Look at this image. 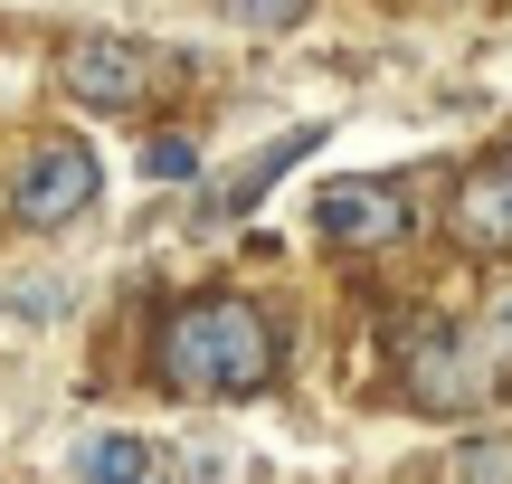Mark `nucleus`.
<instances>
[{
	"mask_svg": "<svg viewBox=\"0 0 512 484\" xmlns=\"http://www.w3.org/2000/svg\"><path fill=\"white\" fill-rule=\"evenodd\" d=\"M275 361H285V333L247 295H200L162 323V380L181 399H247L275 380Z\"/></svg>",
	"mask_w": 512,
	"mask_h": 484,
	"instance_id": "nucleus-1",
	"label": "nucleus"
},
{
	"mask_svg": "<svg viewBox=\"0 0 512 484\" xmlns=\"http://www.w3.org/2000/svg\"><path fill=\"white\" fill-rule=\"evenodd\" d=\"M494 390H503V361L484 352L475 333H456V323H418V333H408V399H418V409L465 418Z\"/></svg>",
	"mask_w": 512,
	"mask_h": 484,
	"instance_id": "nucleus-2",
	"label": "nucleus"
},
{
	"mask_svg": "<svg viewBox=\"0 0 512 484\" xmlns=\"http://www.w3.org/2000/svg\"><path fill=\"white\" fill-rule=\"evenodd\" d=\"M162 76H171V57L143 48V38H76V48L57 57V86H67L86 114H133V105H152Z\"/></svg>",
	"mask_w": 512,
	"mask_h": 484,
	"instance_id": "nucleus-3",
	"label": "nucleus"
},
{
	"mask_svg": "<svg viewBox=\"0 0 512 484\" xmlns=\"http://www.w3.org/2000/svg\"><path fill=\"white\" fill-rule=\"evenodd\" d=\"M86 200H95V152H86V143L48 133V143L19 152V171H10V219H29V228H67Z\"/></svg>",
	"mask_w": 512,
	"mask_h": 484,
	"instance_id": "nucleus-4",
	"label": "nucleus"
},
{
	"mask_svg": "<svg viewBox=\"0 0 512 484\" xmlns=\"http://www.w3.org/2000/svg\"><path fill=\"white\" fill-rule=\"evenodd\" d=\"M313 219H323V238H342V247H399L408 238V190H389V181H332L323 200H313Z\"/></svg>",
	"mask_w": 512,
	"mask_h": 484,
	"instance_id": "nucleus-5",
	"label": "nucleus"
},
{
	"mask_svg": "<svg viewBox=\"0 0 512 484\" xmlns=\"http://www.w3.org/2000/svg\"><path fill=\"white\" fill-rule=\"evenodd\" d=\"M76 484H171V456L152 447V437L105 428V437H86V447H76Z\"/></svg>",
	"mask_w": 512,
	"mask_h": 484,
	"instance_id": "nucleus-6",
	"label": "nucleus"
},
{
	"mask_svg": "<svg viewBox=\"0 0 512 484\" xmlns=\"http://www.w3.org/2000/svg\"><path fill=\"white\" fill-rule=\"evenodd\" d=\"M456 228L465 247H512V171H475L456 190Z\"/></svg>",
	"mask_w": 512,
	"mask_h": 484,
	"instance_id": "nucleus-7",
	"label": "nucleus"
},
{
	"mask_svg": "<svg viewBox=\"0 0 512 484\" xmlns=\"http://www.w3.org/2000/svg\"><path fill=\"white\" fill-rule=\"evenodd\" d=\"M313 143H323V133H313V124H294V133H285V143H266V152H247V162H238V181H228V190H219V209H247V200H256V190H266V181H275V171H285V162H304V152H313Z\"/></svg>",
	"mask_w": 512,
	"mask_h": 484,
	"instance_id": "nucleus-8",
	"label": "nucleus"
},
{
	"mask_svg": "<svg viewBox=\"0 0 512 484\" xmlns=\"http://www.w3.org/2000/svg\"><path fill=\"white\" fill-rule=\"evenodd\" d=\"M446 475H456V484H512V428H484V437H465Z\"/></svg>",
	"mask_w": 512,
	"mask_h": 484,
	"instance_id": "nucleus-9",
	"label": "nucleus"
},
{
	"mask_svg": "<svg viewBox=\"0 0 512 484\" xmlns=\"http://www.w3.org/2000/svg\"><path fill=\"white\" fill-rule=\"evenodd\" d=\"M171 484H247V466L228 447H190V456H171Z\"/></svg>",
	"mask_w": 512,
	"mask_h": 484,
	"instance_id": "nucleus-10",
	"label": "nucleus"
},
{
	"mask_svg": "<svg viewBox=\"0 0 512 484\" xmlns=\"http://www.w3.org/2000/svg\"><path fill=\"white\" fill-rule=\"evenodd\" d=\"M313 10V0H219V19H238V29H294V19H304Z\"/></svg>",
	"mask_w": 512,
	"mask_h": 484,
	"instance_id": "nucleus-11",
	"label": "nucleus"
},
{
	"mask_svg": "<svg viewBox=\"0 0 512 484\" xmlns=\"http://www.w3.org/2000/svg\"><path fill=\"white\" fill-rule=\"evenodd\" d=\"M143 171H152V181H190V171H200V143H181V133H152V143H143Z\"/></svg>",
	"mask_w": 512,
	"mask_h": 484,
	"instance_id": "nucleus-12",
	"label": "nucleus"
},
{
	"mask_svg": "<svg viewBox=\"0 0 512 484\" xmlns=\"http://www.w3.org/2000/svg\"><path fill=\"white\" fill-rule=\"evenodd\" d=\"M67 285H10V295H0V314H10V323H48V314H67Z\"/></svg>",
	"mask_w": 512,
	"mask_h": 484,
	"instance_id": "nucleus-13",
	"label": "nucleus"
},
{
	"mask_svg": "<svg viewBox=\"0 0 512 484\" xmlns=\"http://www.w3.org/2000/svg\"><path fill=\"white\" fill-rule=\"evenodd\" d=\"M475 342H484V352H494L503 371H512V285H503L494 304H484V333H475Z\"/></svg>",
	"mask_w": 512,
	"mask_h": 484,
	"instance_id": "nucleus-14",
	"label": "nucleus"
},
{
	"mask_svg": "<svg viewBox=\"0 0 512 484\" xmlns=\"http://www.w3.org/2000/svg\"><path fill=\"white\" fill-rule=\"evenodd\" d=\"M503 171H512V152H503Z\"/></svg>",
	"mask_w": 512,
	"mask_h": 484,
	"instance_id": "nucleus-15",
	"label": "nucleus"
}]
</instances>
